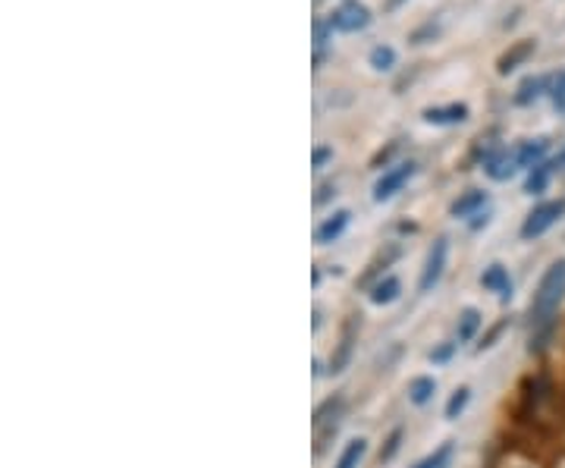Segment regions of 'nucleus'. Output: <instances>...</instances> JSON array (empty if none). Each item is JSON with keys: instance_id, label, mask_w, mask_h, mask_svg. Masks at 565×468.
Listing matches in <instances>:
<instances>
[{"instance_id": "1", "label": "nucleus", "mask_w": 565, "mask_h": 468, "mask_svg": "<svg viewBox=\"0 0 565 468\" xmlns=\"http://www.w3.org/2000/svg\"><path fill=\"white\" fill-rule=\"evenodd\" d=\"M565 302V258H556L553 265L541 274V284L534 289V299L527 308L531 318V349H544L553 327H556V315Z\"/></svg>"}, {"instance_id": "2", "label": "nucleus", "mask_w": 565, "mask_h": 468, "mask_svg": "<svg viewBox=\"0 0 565 468\" xmlns=\"http://www.w3.org/2000/svg\"><path fill=\"white\" fill-rule=\"evenodd\" d=\"M565 214V199H550V202L534 204L531 211H527V217L522 221V230H519V236L531 243V240H541L546 230H553V226L559 224V217Z\"/></svg>"}, {"instance_id": "3", "label": "nucleus", "mask_w": 565, "mask_h": 468, "mask_svg": "<svg viewBox=\"0 0 565 468\" xmlns=\"http://www.w3.org/2000/svg\"><path fill=\"white\" fill-rule=\"evenodd\" d=\"M446 262H449V240L440 236L427 248V258H424L422 274H418V292H434V286L444 280Z\"/></svg>"}, {"instance_id": "4", "label": "nucleus", "mask_w": 565, "mask_h": 468, "mask_svg": "<svg viewBox=\"0 0 565 468\" xmlns=\"http://www.w3.org/2000/svg\"><path fill=\"white\" fill-rule=\"evenodd\" d=\"M415 173H418V163L415 161H399L396 167L384 170V177L374 183V202H390V199H396Z\"/></svg>"}, {"instance_id": "5", "label": "nucleus", "mask_w": 565, "mask_h": 468, "mask_svg": "<svg viewBox=\"0 0 565 468\" xmlns=\"http://www.w3.org/2000/svg\"><path fill=\"white\" fill-rule=\"evenodd\" d=\"M327 20L333 25V32H362L371 25V10L362 0H343Z\"/></svg>"}, {"instance_id": "6", "label": "nucleus", "mask_w": 565, "mask_h": 468, "mask_svg": "<svg viewBox=\"0 0 565 468\" xmlns=\"http://www.w3.org/2000/svg\"><path fill=\"white\" fill-rule=\"evenodd\" d=\"M515 170H519V161H515V151H490L484 158V173L490 180H497V183H505V180H512L515 177Z\"/></svg>"}, {"instance_id": "7", "label": "nucleus", "mask_w": 565, "mask_h": 468, "mask_svg": "<svg viewBox=\"0 0 565 468\" xmlns=\"http://www.w3.org/2000/svg\"><path fill=\"white\" fill-rule=\"evenodd\" d=\"M424 123L430 126H459V123L468 120V104L452 102L440 104V107H424Z\"/></svg>"}, {"instance_id": "8", "label": "nucleus", "mask_w": 565, "mask_h": 468, "mask_svg": "<svg viewBox=\"0 0 565 468\" xmlns=\"http://www.w3.org/2000/svg\"><path fill=\"white\" fill-rule=\"evenodd\" d=\"M534 51H537V41H531V39L515 41V44H512V47L505 51L503 57L497 61V73H500V76H509L512 70L525 66V63L534 57Z\"/></svg>"}, {"instance_id": "9", "label": "nucleus", "mask_w": 565, "mask_h": 468, "mask_svg": "<svg viewBox=\"0 0 565 468\" xmlns=\"http://www.w3.org/2000/svg\"><path fill=\"white\" fill-rule=\"evenodd\" d=\"M349 224H352V211H345V208L343 211H333L330 217H323L321 224H318V230H315V240H318V245L337 243L345 230H349Z\"/></svg>"}, {"instance_id": "10", "label": "nucleus", "mask_w": 565, "mask_h": 468, "mask_svg": "<svg viewBox=\"0 0 565 468\" xmlns=\"http://www.w3.org/2000/svg\"><path fill=\"white\" fill-rule=\"evenodd\" d=\"M484 208H487L484 189H468V192H462L456 202L449 204V214H452L456 221H468V217H478Z\"/></svg>"}, {"instance_id": "11", "label": "nucleus", "mask_w": 565, "mask_h": 468, "mask_svg": "<svg viewBox=\"0 0 565 468\" xmlns=\"http://www.w3.org/2000/svg\"><path fill=\"white\" fill-rule=\"evenodd\" d=\"M481 286H484L487 292L500 296V299L505 302V299L512 296V277H509V267L500 265V262L487 265L484 274H481Z\"/></svg>"}, {"instance_id": "12", "label": "nucleus", "mask_w": 565, "mask_h": 468, "mask_svg": "<svg viewBox=\"0 0 565 468\" xmlns=\"http://www.w3.org/2000/svg\"><path fill=\"white\" fill-rule=\"evenodd\" d=\"M399 296H403V280H399V277H393V274H386V277H381L377 284H371V292H367L371 306H377V308L393 306Z\"/></svg>"}, {"instance_id": "13", "label": "nucleus", "mask_w": 565, "mask_h": 468, "mask_svg": "<svg viewBox=\"0 0 565 468\" xmlns=\"http://www.w3.org/2000/svg\"><path fill=\"white\" fill-rule=\"evenodd\" d=\"M546 151H550V139H527L515 148V161L519 170H534L537 163L546 161Z\"/></svg>"}, {"instance_id": "14", "label": "nucleus", "mask_w": 565, "mask_h": 468, "mask_svg": "<svg viewBox=\"0 0 565 468\" xmlns=\"http://www.w3.org/2000/svg\"><path fill=\"white\" fill-rule=\"evenodd\" d=\"M484 327V315L478 308H462L459 311V321H456V343H471L478 337V330Z\"/></svg>"}, {"instance_id": "15", "label": "nucleus", "mask_w": 565, "mask_h": 468, "mask_svg": "<svg viewBox=\"0 0 565 468\" xmlns=\"http://www.w3.org/2000/svg\"><path fill=\"white\" fill-rule=\"evenodd\" d=\"M355 337H359V327L349 325L345 327L343 340H340V352L330 359V368H327V374H343L349 362H352V349H355Z\"/></svg>"}, {"instance_id": "16", "label": "nucleus", "mask_w": 565, "mask_h": 468, "mask_svg": "<svg viewBox=\"0 0 565 468\" xmlns=\"http://www.w3.org/2000/svg\"><path fill=\"white\" fill-rule=\"evenodd\" d=\"M553 173H556V167H553V161L537 163L534 170H527V180H525V192H527V195H541L546 185H550V180H553Z\"/></svg>"}, {"instance_id": "17", "label": "nucleus", "mask_w": 565, "mask_h": 468, "mask_svg": "<svg viewBox=\"0 0 565 468\" xmlns=\"http://www.w3.org/2000/svg\"><path fill=\"white\" fill-rule=\"evenodd\" d=\"M364 456H367V437H352L343 447V453H340V459H337L333 468H359Z\"/></svg>"}, {"instance_id": "18", "label": "nucleus", "mask_w": 565, "mask_h": 468, "mask_svg": "<svg viewBox=\"0 0 565 468\" xmlns=\"http://www.w3.org/2000/svg\"><path fill=\"white\" fill-rule=\"evenodd\" d=\"M434 393H437V381L422 374V377H415V381L408 384V403H412V406H427V403L434 400Z\"/></svg>"}, {"instance_id": "19", "label": "nucleus", "mask_w": 565, "mask_h": 468, "mask_svg": "<svg viewBox=\"0 0 565 468\" xmlns=\"http://www.w3.org/2000/svg\"><path fill=\"white\" fill-rule=\"evenodd\" d=\"M541 95H546V79L544 76H527L519 88H515V104H522V107H527V104H534Z\"/></svg>"}, {"instance_id": "20", "label": "nucleus", "mask_w": 565, "mask_h": 468, "mask_svg": "<svg viewBox=\"0 0 565 468\" xmlns=\"http://www.w3.org/2000/svg\"><path fill=\"white\" fill-rule=\"evenodd\" d=\"M452 456H456V444L446 440V444H440L434 453H427L422 462H415L412 468H449L452 466Z\"/></svg>"}, {"instance_id": "21", "label": "nucleus", "mask_w": 565, "mask_h": 468, "mask_svg": "<svg viewBox=\"0 0 565 468\" xmlns=\"http://www.w3.org/2000/svg\"><path fill=\"white\" fill-rule=\"evenodd\" d=\"M330 35H333L330 20H315V70H321L323 51H327V44H330Z\"/></svg>"}, {"instance_id": "22", "label": "nucleus", "mask_w": 565, "mask_h": 468, "mask_svg": "<svg viewBox=\"0 0 565 468\" xmlns=\"http://www.w3.org/2000/svg\"><path fill=\"white\" fill-rule=\"evenodd\" d=\"M367 63L377 70V73H390L393 66H396V51L390 47V44H377V47H371V54H367Z\"/></svg>"}, {"instance_id": "23", "label": "nucleus", "mask_w": 565, "mask_h": 468, "mask_svg": "<svg viewBox=\"0 0 565 468\" xmlns=\"http://www.w3.org/2000/svg\"><path fill=\"white\" fill-rule=\"evenodd\" d=\"M471 403V387H456V393L449 396V403H446V418L449 422H459L462 418V412Z\"/></svg>"}, {"instance_id": "24", "label": "nucleus", "mask_w": 565, "mask_h": 468, "mask_svg": "<svg viewBox=\"0 0 565 468\" xmlns=\"http://www.w3.org/2000/svg\"><path fill=\"white\" fill-rule=\"evenodd\" d=\"M546 95L556 102V107H563L565 110V70L553 73V76H546Z\"/></svg>"}, {"instance_id": "25", "label": "nucleus", "mask_w": 565, "mask_h": 468, "mask_svg": "<svg viewBox=\"0 0 565 468\" xmlns=\"http://www.w3.org/2000/svg\"><path fill=\"white\" fill-rule=\"evenodd\" d=\"M434 39H440V22H424V25H418L412 35H408V41L412 44H427V41H434Z\"/></svg>"}, {"instance_id": "26", "label": "nucleus", "mask_w": 565, "mask_h": 468, "mask_svg": "<svg viewBox=\"0 0 565 468\" xmlns=\"http://www.w3.org/2000/svg\"><path fill=\"white\" fill-rule=\"evenodd\" d=\"M403 437H405L403 428L390 430V437L384 440V449H381V462H390V459L399 453V447H403Z\"/></svg>"}, {"instance_id": "27", "label": "nucleus", "mask_w": 565, "mask_h": 468, "mask_svg": "<svg viewBox=\"0 0 565 468\" xmlns=\"http://www.w3.org/2000/svg\"><path fill=\"white\" fill-rule=\"evenodd\" d=\"M330 158H333V148H327V145H318V148L311 151V167H315V170H321L323 163L330 161Z\"/></svg>"}, {"instance_id": "28", "label": "nucleus", "mask_w": 565, "mask_h": 468, "mask_svg": "<svg viewBox=\"0 0 565 468\" xmlns=\"http://www.w3.org/2000/svg\"><path fill=\"white\" fill-rule=\"evenodd\" d=\"M456 349H459V343H444L437 352H430V362H434V365H444V362L452 359V352H456Z\"/></svg>"}, {"instance_id": "29", "label": "nucleus", "mask_w": 565, "mask_h": 468, "mask_svg": "<svg viewBox=\"0 0 565 468\" xmlns=\"http://www.w3.org/2000/svg\"><path fill=\"white\" fill-rule=\"evenodd\" d=\"M396 255H399V248H396V245H393V248H390V252H386V255H384V267L390 265V262H393V258H396ZM374 270H381V267L374 265ZM374 270H367V274H364V277H362V284H367V280H371V277H374Z\"/></svg>"}, {"instance_id": "30", "label": "nucleus", "mask_w": 565, "mask_h": 468, "mask_svg": "<svg viewBox=\"0 0 565 468\" xmlns=\"http://www.w3.org/2000/svg\"><path fill=\"white\" fill-rule=\"evenodd\" d=\"M318 192H321V195H315V204H318V208H321V204L327 202V199H330V195H337V185H333V183H327V185H321V189H318Z\"/></svg>"}, {"instance_id": "31", "label": "nucleus", "mask_w": 565, "mask_h": 468, "mask_svg": "<svg viewBox=\"0 0 565 468\" xmlns=\"http://www.w3.org/2000/svg\"><path fill=\"white\" fill-rule=\"evenodd\" d=\"M396 148H399V142H393L386 151H377V158H374V167H381V163H386L393 155H396Z\"/></svg>"}, {"instance_id": "32", "label": "nucleus", "mask_w": 565, "mask_h": 468, "mask_svg": "<svg viewBox=\"0 0 565 468\" xmlns=\"http://www.w3.org/2000/svg\"><path fill=\"white\" fill-rule=\"evenodd\" d=\"M405 0H386V10H390V13H393V10H399V7H403Z\"/></svg>"}]
</instances>
